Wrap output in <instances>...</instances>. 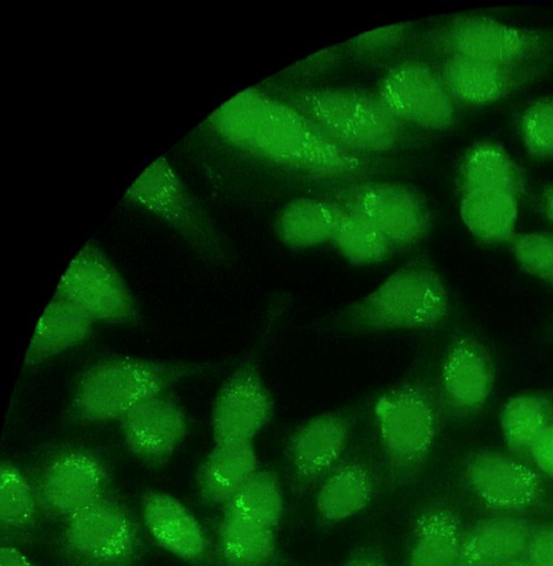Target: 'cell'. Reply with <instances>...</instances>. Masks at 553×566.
<instances>
[{
  "label": "cell",
  "mask_w": 553,
  "mask_h": 566,
  "mask_svg": "<svg viewBox=\"0 0 553 566\" xmlns=\"http://www.w3.org/2000/svg\"><path fill=\"white\" fill-rule=\"evenodd\" d=\"M127 195L168 223L206 263L226 265L227 251L220 235L211 222L192 206L164 158L154 161L136 179Z\"/></svg>",
  "instance_id": "obj_8"
},
{
  "label": "cell",
  "mask_w": 553,
  "mask_h": 566,
  "mask_svg": "<svg viewBox=\"0 0 553 566\" xmlns=\"http://www.w3.org/2000/svg\"><path fill=\"white\" fill-rule=\"evenodd\" d=\"M35 488L13 463L0 465V525L2 531L22 534L34 527L39 514Z\"/></svg>",
  "instance_id": "obj_32"
},
{
  "label": "cell",
  "mask_w": 553,
  "mask_h": 566,
  "mask_svg": "<svg viewBox=\"0 0 553 566\" xmlns=\"http://www.w3.org/2000/svg\"><path fill=\"white\" fill-rule=\"evenodd\" d=\"M208 122L232 146L303 171L341 177L368 166L365 156L328 139L292 104L257 88L236 94Z\"/></svg>",
  "instance_id": "obj_1"
},
{
  "label": "cell",
  "mask_w": 553,
  "mask_h": 566,
  "mask_svg": "<svg viewBox=\"0 0 553 566\" xmlns=\"http://www.w3.org/2000/svg\"><path fill=\"white\" fill-rule=\"evenodd\" d=\"M62 544L81 566H129L137 556L139 537L126 509L104 496L65 520Z\"/></svg>",
  "instance_id": "obj_9"
},
{
  "label": "cell",
  "mask_w": 553,
  "mask_h": 566,
  "mask_svg": "<svg viewBox=\"0 0 553 566\" xmlns=\"http://www.w3.org/2000/svg\"><path fill=\"white\" fill-rule=\"evenodd\" d=\"M509 245L515 262L525 273L553 285V233H515Z\"/></svg>",
  "instance_id": "obj_34"
},
{
  "label": "cell",
  "mask_w": 553,
  "mask_h": 566,
  "mask_svg": "<svg viewBox=\"0 0 553 566\" xmlns=\"http://www.w3.org/2000/svg\"><path fill=\"white\" fill-rule=\"evenodd\" d=\"M119 426L128 451L144 464L159 467L186 439L189 417L180 401L165 392L135 407Z\"/></svg>",
  "instance_id": "obj_18"
},
{
  "label": "cell",
  "mask_w": 553,
  "mask_h": 566,
  "mask_svg": "<svg viewBox=\"0 0 553 566\" xmlns=\"http://www.w3.org/2000/svg\"><path fill=\"white\" fill-rule=\"evenodd\" d=\"M541 209L545 219L553 223V184L547 186L542 193Z\"/></svg>",
  "instance_id": "obj_40"
},
{
  "label": "cell",
  "mask_w": 553,
  "mask_h": 566,
  "mask_svg": "<svg viewBox=\"0 0 553 566\" xmlns=\"http://www.w3.org/2000/svg\"><path fill=\"white\" fill-rule=\"evenodd\" d=\"M271 392L253 357L242 360L216 392L210 412L215 443L253 441L270 421Z\"/></svg>",
  "instance_id": "obj_15"
},
{
  "label": "cell",
  "mask_w": 553,
  "mask_h": 566,
  "mask_svg": "<svg viewBox=\"0 0 553 566\" xmlns=\"http://www.w3.org/2000/svg\"><path fill=\"white\" fill-rule=\"evenodd\" d=\"M441 413L436 390L418 379H406L378 397L375 426L392 486H405L418 479L435 448Z\"/></svg>",
  "instance_id": "obj_4"
},
{
  "label": "cell",
  "mask_w": 553,
  "mask_h": 566,
  "mask_svg": "<svg viewBox=\"0 0 553 566\" xmlns=\"http://www.w3.org/2000/svg\"><path fill=\"white\" fill-rule=\"evenodd\" d=\"M258 469L253 441L215 443L197 470L198 497L205 505L225 506Z\"/></svg>",
  "instance_id": "obj_24"
},
{
  "label": "cell",
  "mask_w": 553,
  "mask_h": 566,
  "mask_svg": "<svg viewBox=\"0 0 553 566\" xmlns=\"http://www.w3.org/2000/svg\"><path fill=\"white\" fill-rule=\"evenodd\" d=\"M84 311L96 323L135 324L138 303L112 260L88 241L61 275L55 293Z\"/></svg>",
  "instance_id": "obj_7"
},
{
  "label": "cell",
  "mask_w": 553,
  "mask_h": 566,
  "mask_svg": "<svg viewBox=\"0 0 553 566\" xmlns=\"http://www.w3.org/2000/svg\"><path fill=\"white\" fill-rule=\"evenodd\" d=\"M95 323L80 307L54 294L33 328L23 365H41L79 346L93 334Z\"/></svg>",
  "instance_id": "obj_23"
},
{
  "label": "cell",
  "mask_w": 553,
  "mask_h": 566,
  "mask_svg": "<svg viewBox=\"0 0 553 566\" xmlns=\"http://www.w3.org/2000/svg\"><path fill=\"white\" fill-rule=\"evenodd\" d=\"M553 423V403L541 394H519L503 407L500 428L510 454L524 459L535 439Z\"/></svg>",
  "instance_id": "obj_29"
},
{
  "label": "cell",
  "mask_w": 553,
  "mask_h": 566,
  "mask_svg": "<svg viewBox=\"0 0 553 566\" xmlns=\"http://www.w3.org/2000/svg\"><path fill=\"white\" fill-rule=\"evenodd\" d=\"M503 566H531L530 563L526 560V558L523 556V557H520V558H517Z\"/></svg>",
  "instance_id": "obj_41"
},
{
  "label": "cell",
  "mask_w": 553,
  "mask_h": 566,
  "mask_svg": "<svg viewBox=\"0 0 553 566\" xmlns=\"http://www.w3.org/2000/svg\"><path fill=\"white\" fill-rule=\"evenodd\" d=\"M207 363L131 355H111L87 366L70 401V417L79 424L119 421L144 401L169 392L202 374Z\"/></svg>",
  "instance_id": "obj_2"
},
{
  "label": "cell",
  "mask_w": 553,
  "mask_h": 566,
  "mask_svg": "<svg viewBox=\"0 0 553 566\" xmlns=\"http://www.w3.org/2000/svg\"><path fill=\"white\" fill-rule=\"evenodd\" d=\"M344 566H387V564L378 551L367 547L355 551Z\"/></svg>",
  "instance_id": "obj_38"
},
{
  "label": "cell",
  "mask_w": 553,
  "mask_h": 566,
  "mask_svg": "<svg viewBox=\"0 0 553 566\" xmlns=\"http://www.w3.org/2000/svg\"><path fill=\"white\" fill-rule=\"evenodd\" d=\"M354 424L352 413L327 411L310 418L293 431L284 457L295 491L320 483L344 459Z\"/></svg>",
  "instance_id": "obj_17"
},
{
  "label": "cell",
  "mask_w": 553,
  "mask_h": 566,
  "mask_svg": "<svg viewBox=\"0 0 553 566\" xmlns=\"http://www.w3.org/2000/svg\"><path fill=\"white\" fill-rule=\"evenodd\" d=\"M519 202V197L508 192H463L459 213L465 227L478 240L509 243L517 233Z\"/></svg>",
  "instance_id": "obj_27"
},
{
  "label": "cell",
  "mask_w": 553,
  "mask_h": 566,
  "mask_svg": "<svg viewBox=\"0 0 553 566\" xmlns=\"http://www.w3.org/2000/svg\"><path fill=\"white\" fill-rule=\"evenodd\" d=\"M218 546L223 566H268L276 552L275 533L223 511Z\"/></svg>",
  "instance_id": "obj_28"
},
{
  "label": "cell",
  "mask_w": 553,
  "mask_h": 566,
  "mask_svg": "<svg viewBox=\"0 0 553 566\" xmlns=\"http://www.w3.org/2000/svg\"><path fill=\"white\" fill-rule=\"evenodd\" d=\"M377 485L376 470L363 454L345 455L320 482L315 507L322 520L337 523L364 511Z\"/></svg>",
  "instance_id": "obj_21"
},
{
  "label": "cell",
  "mask_w": 553,
  "mask_h": 566,
  "mask_svg": "<svg viewBox=\"0 0 553 566\" xmlns=\"http://www.w3.org/2000/svg\"><path fill=\"white\" fill-rule=\"evenodd\" d=\"M439 73L457 102L483 106L505 99L553 74V59L500 62L445 55Z\"/></svg>",
  "instance_id": "obj_14"
},
{
  "label": "cell",
  "mask_w": 553,
  "mask_h": 566,
  "mask_svg": "<svg viewBox=\"0 0 553 566\" xmlns=\"http://www.w3.org/2000/svg\"><path fill=\"white\" fill-rule=\"evenodd\" d=\"M376 93L400 120L428 130H447L457 119V101L439 71L422 62L399 63L380 77Z\"/></svg>",
  "instance_id": "obj_12"
},
{
  "label": "cell",
  "mask_w": 553,
  "mask_h": 566,
  "mask_svg": "<svg viewBox=\"0 0 553 566\" xmlns=\"http://www.w3.org/2000/svg\"><path fill=\"white\" fill-rule=\"evenodd\" d=\"M444 55L500 62L553 59V28H523L480 14H459L431 35Z\"/></svg>",
  "instance_id": "obj_6"
},
{
  "label": "cell",
  "mask_w": 553,
  "mask_h": 566,
  "mask_svg": "<svg viewBox=\"0 0 553 566\" xmlns=\"http://www.w3.org/2000/svg\"><path fill=\"white\" fill-rule=\"evenodd\" d=\"M332 242L347 262L358 266L384 262L396 251L371 221L344 207Z\"/></svg>",
  "instance_id": "obj_31"
},
{
  "label": "cell",
  "mask_w": 553,
  "mask_h": 566,
  "mask_svg": "<svg viewBox=\"0 0 553 566\" xmlns=\"http://www.w3.org/2000/svg\"><path fill=\"white\" fill-rule=\"evenodd\" d=\"M371 221L395 250L424 240L430 229V212L410 188L392 181H368L338 193L336 201Z\"/></svg>",
  "instance_id": "obj_13"
},
{
  "label": "cell",
  "mask_w": 553,
  "mask_h": 566,
  "mask_svg": "<svg viewBox=\"0 0 553 566\" xmlns=\"http://www.w3.org/2000/svg\"><path fill=\"white\" fill-rule=\"evenodd\" d=\"M145 527L155 543L171 555L200 564L207 555L204 530L192 512L177 497L149 492L142 505Z\"/></svg>",
  "instance_id": "obj_20"
},
{
  "label": "cell",
  "mask_w": 553,
  "mask_h": 566,
  "mask_svg": "<svg viewBox=\"0 0 553 566\" xmlns=\"http://www.w3.org/2000/svg\"><path fill=\"white\" fill-rule=\"evenodd\" d=\"M283 504L278 475L272 470L259 468L223 506V511L275 531L283 515Z\"/></svg>",
  "instance_id": "obj_30"
},
{
  "label": "cell",
  "mask_w": 553,
  "mask_h": 566,
  "mask_svg": "<svg viewBox=\"0 0 553 566\" xmlns=\"http://www.w3.org/2000/svg\"><path fill=\"white\" fill-rule=\"evenodd\" d=\"M534 467L510 453L481 450L471 454L462 479L471 495L495 514L521 515L544 504L547 488Z\"/></svg>",
  "instance_id": "obj_11"
},
{
  "label": "cell",
  "mask_w": 553,
  "mask_h": 566,
  "mask_svg": "<svg viewBox=\"0 0 553 566\" xmlns=\"http://www.w3.org/2000/svg\"><path fill=\"white\" fill-rule=\"evenodd\" d=\"M0 566H38L29 555L12 545L0 548Z\"/></svg>",
  "instance_id": "obj_39"
},
{
  "label": "cell",
  "mask_w": 553,
  "mask_h": 566,
  "mask_svg": "<svg viewBox=\"0 0 553 566\" xmlns=\"http://www.w3.org/2000/svg\"><path fill=\"white\" fill-rule=\"evenodd\" d=\"M458 186L461 193L497 191L521 198L526 180L521 167L502 144L483 139L465 151L458 170Z\"/></svg>",
  "instance_id": "obj_25"
},
{
  "label": "cell",
  "mask_w": 553,
  "mask_h": 566,
  "mask_svg": "<svg viewBox=\"0 0 553 566\" xmlns=\"http://www.w3.org/2000/svg\"><path fill=\"white\" fill-rule=\"evenodd\" d=\"M518 130L528 155L553 160V95L531 101L519 115Z\"/></svg>",
  "instance_id": "obj_33"
},
{
  "label": "cell",
  "mask_w": 553,
  "mask_h": 566,
  "mask_svg": "<svg viewBox=\"0 0 553 566\" xmlns=\"http://www.w3.org/2000/svg\"><path fill=\"white\" fill-rule=\"evenodd\" d=\"M495 367L488 348L474 336L457 335L440 361L437 397L442 411L457 418L478 413L490 397Z\"/></svg>",
  "instance_id": "obj_16"
},
{
  "label": "cell",
  "mask_w": 553,
  "mask_h": 566,
  "mask_svg": "<svg viewBox=\"0 0 553 566\" xmlns=\"http://www.w3.org/2000/svg\"><path fill=\"white\" fill-rule=\"evenodd\" d=\"M524 557L531 566H553V521L535 524Z\"/></svg>",
  "instance_id": "obj_35"
},
{
  "label": "cell",
  "mask_w": 553,
  "mask_h": 566,
  "mask_svg": "<svg viewBox=\"0 0 553 566\" xmlns=\"http://www.w3.org/2000/svg\"><path fill=\"white\" fill-rule=\"evenodd\" d=\"M535 522L493 514L465 530L456 566H503L523 557Z\"/></svg>",
  "instance_id": "obj_19"
},
{
  "label": "cell",
  "mask_w": 553,
  "mask_h": 566,
  "mask_svg": "<svg viewBox=\"0 0 553 566\" xmlns=\"http://www.w3.org/2000/svg\"><path fill=\"white\" fill-rule=\"evenodd\" d=\"M446 284L427 262H409L341 311V327L356 331L428 329L449 315Z\"/></svg>",
  "instance_id": "obj_5"
},
{
  "label": "cell",
  "mask_w": 553,
  "mask_h": 566,
  "mask_svg": "<svg viewBox=\"0 0 553 566\" xmlns=\"http://www.w3.org/2000/svg\"><path fill=\"white\" fill-rule=\"evenodd\" d=\"M463 533L452 505L437 502L424 507L413 523L406 566H456Z\"/></svg>",
  "instance_id": "obj_22"
},
{
  "label": "cell",
  "mask_w": 553,
  "mask_h": 566,
  "mask_svg": "<svg viewBox=\"0 0 553 566\" xmlns=\"http://www.w3.org/2000/svg\"><path fill=\"white\" fill-rule=\"evenodd\" d=\"M342 212L336 201L300 198L286 203L276 221L279 239L292 249L332 242Z\"/></svg>",
  "instance_id": "obj_26"
},
{
  "label": "cell",
  "mask_w": 553,
  "mask_h": 566,
  "mask_svg": "<svg viewBox=\"0 0 553 566\" xmlns=\"http://www.w3.org/2000/svg\"><path fill=\"white\" fill-rule=\"evenodd\" d=\"M109 472L103 458L83 444L55 448L41 465L36 482L40 507L64 521L105 496Z\"/></svg>",
  "instance_id": "obj_10"
},
{
  "label": "cell",
  "mask_w": 553,
  "mask_h": 566,
  "mask_svg": "<svg viewBox=\"0 0 553 566\" xmlns=\"http://www.w3.org/2000/svg\"><path fill=\"white\" fill-rule=\"evenodd\" d=\"M281 94L328 139L357 155L392 151L408 139V125L377 93L352 87H281Z\"/></svg>",
  "instance_id": "obj_3"
},
{
  "label": "cell",
  "mask_w": 553,
  "mask_h": 566,
  "mask_svg": "<svg viewBox=\"0 0 553 566\" xmlns=\"http://www.w3.org/2000/svg\"><path fill=\"white\" fill-rule=\"evenodd\" d=\"M528 458L540 474L553 479V423L532 443Z\"/></svg>",
  "instance_id": "obj_36"
},
{
  "label": "cell",
  "mask_w": 553,
  "mask_h": 566,
  "mask_svg": "<svg viewBox=\"0 0 553 566\" xmlns=\"http://www.w3.org/2000/svg\"><path fill=\"white\" fill-rule=\"evenodd\" d=\"M405 33L404 24L378 28L353 39L356 48L365 51H378L396 44Z\"/></svg>",
  "instance_id": "obj_37"
}]
</instances>
